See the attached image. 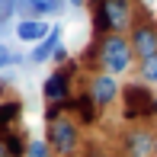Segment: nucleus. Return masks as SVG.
Wrapping results in <instances>:
<instances>
[{"label":"nucleus","mask_w":157,"mask_h":157,"mask_svg":"<svg viewBox=\"0 0 157 157\" xmlns=\"http://www.w3.org/2000/svg\"><path fill=\"white\" fill-rule=\"evenodd\" d=\"M0 157H10V151H6V141H3V135H0Z\"/></svg>","instance_id":"nucleus-18"},{"label":"nucleus","mask_w":157,"mask_h":157,"mask_svg":"<svg viewBox=\"0 0 157 157\" xmlns=\"http://www.w3.org/2000/svg\"><path fill=\"white\" fill-rule=\"evenodd\" d=\"M154 157H157V135H154Z\"/></svg>","instance_id":"nucleus-19"},{"label":"nucleus","mask_w":157,"mask_h":157,"mask_svg":"<svg viewBox=\"0 0 157 157\" xmlns=\"http://www.w3.org/2000/svg\"><path fill=\"white\" fill-rule=\"evenodd\" d=\"M16 61H19V58L10 52V48H6V45H0V67H6V64H16Z\"/></svg>","instance_id":"nucleus-17"},{"label":"nucleus","mask_w":157,"mask_h":157,"mask_svg":"<svg viewBox=\"0 0 157 157\" xmlns=\"http://www.w3.org/2000/svg\"><path fill=\"white\" fill-rule=\"evenodd\" d=\"M96 26L106 32H122L132 26V0H99Z\"/></svg>","instance_id":"nucleus-3"},{"label":"nucleus","mask_w":157,"mask_h":157,"mask_svg":"<svg viewBox=\"0 0 157 157\" xmlns=\"http://www.w3.org/2000/svg\"><path fill=\"white\" fill-rule=\"evenodd\" d=\"M90 99L96 106H112L119 99V80L112 74H96L90 83Z\"/></svg>","instance_id":"nucleus-6"},{"label":"nucleus","mask_w":157,"mask_h":157,"mask_svg":"<svg viewBox=\"0 0 157 157\" xmlns=\"http://www.w3.org/2000/svg\"><path fill=\"white\" fill-rule=\"evenodd\" d=\"M125 96V119H144V116H154V99L141 83H128L122 90Z\"/></svg>","instance_id":"nucleus-4"},{"label":"nucleus","mask_w":157,"mask_h":157,"mask_svg":"<svg viewBox=\"0 0 157 157\" xmlns=\"http://www.w3.org/2000/svg\"><path fill=\"white\" fill-rule=\"evenodd\" d=\"M154 116H157V99H154Z\"/></svg>","instance_id":"nucleus-21"},{"label":"nucleus","mask_w":157,"mask_h":157,"mask_svg":"<svg viewBox=\"0 0 157 157\" xmlns=\"http://www.w3.org/2000/svg\"><path fill=\"white\" fill-rule=\"evenodd\" d=\"M26 157H52V144L48 141H29Z\"/></svg>","instance_id":"nucleus-16"},{"label":"nucleus","mask_w":157,"mask_h":157,"mask_svg":"<svg viewBox=\"0 0 157 157\" xmlns=\"http://www.w3.org/2000/svg\"><path fill=\"white\" fill-rule=\"evenodd\" d=\"M141 77H144L147 83H157V55H151V58L141 61Z\"/></svg>","instance_id":"nucleus-15"},{"label":"nucleus","mask_w":157,"mask_h":157,"mask_svg":"<svg viewBox=\"0 0 157 157\" xmlns=\"http://www.w3.org/2000/svg\"><path fill=\"white\" fill-rule=\"evenodd\" d=\"M58 45H61V26H52V32H48L45 39L39 42V45H35V52H32V61H35V64H42V61L55 58Z\"/></svg>","instance_id":"nucleus-10"},{"label":"nucleus","mask_w":157,"mask_h":157,"mask_svg":"<svg viewBox=\"0 0 157 157\" xmlns=\"http://www.w3.org/2000/svg\"><path fill=\"white\" fill-rule=\"evenodd\" d=\"M67 109H74V112H77V119H80V122H87V125L96 119V103L90 99V93H87V96L71 99V103H67Z\"/></svg>","instance_id":"nucleus-12"},{"label":"nucleus","mask_w":157,"mask_h":157,"mask_svg":"<svg viewBox=\"0 0 157 157\" xmlns=\"http://www.w3.org/2000/svg\"><path fill=\"white\" fill-rule=\"evenodd\" d=\"M42 96H45L52 106L55 103H67L71 99V74L67 71H55V74L42 83Z\"/></svg>","instance_id":"nucleus-7"},{"label":"nucleus","mask_w":157,"mask_h":157,"mask_svg":"<svg viewBox=\"0 0 157 157\" xmlns=\"http://www.w3.org/2000/svg\"><path fill=\"white\" fill-rule=\"evenodd\" d=\"M3 141H6V151H10V157H26V141L19 138V135H13V132H6L3 135Z\"/></svg>","instance_id":"nucleus-14"},{"label":"nucleus","mask_w":157,"mask_h":157,"mask_svg":"<svg viewBox=\"0 0 157 157\" xmlns=\"http://www.w3.org/2000/svg\"><path fill=\"white\" fill-rule=\"evenodd\" d=\"M19 112H23V106H19L16 99H10V103H0V135L10 132V125L19 119Z\"/></svg>","instance_id":"nucleus-13"},{"label":"nucleus","mask_w":157,"mask_h":157,"mask_svg":"<svg viewBox=\"0 0 157 157\" xmlns=\"http://www.w3.org/2000/svg\"><path fill=\"white\" fill-rule=\"evenodd\" d=\"M48 144H52V151H58L61 157H74L77 147H80V128H77L74 119H52L48 122Z\"/></svg>","instance_id":"nucleus-2"},{"label":"nucleus","mask_w":157,"mask_h":157,"mask_svg":"<svg viewBox=\"0 0 157 157\" xmlns=\"http://www.w3.org/2000/svg\"><path fill=\"white\" fill-rule=\"evenodd\" d=\"M132 52L138 55L141 61L144 58H151V55H157V26H151V23H138L132 29Z\"/></svg>","instance_id":"nucleus-5"},{"label":"nucleus","mask_w":157,"mask_h":157,"mask_svg":"<svg viewBox=\"0 0 157 157\" xmlns=\"http://www.w3.org/2000/svg\"><path fill=\"white\" fill-rule=\"evenodd\" d=\"M52 32V26L45 23V19H19L16 23V39L19 42H35V45H39L42 39H45V35Z\"/></svg>","instance_id":"nucleus-9"},{"label":"nucleus","mask_w":157,"mask_h":157,"mask_svg":"<svg viewBox=\"0 0 157 157\" xmlns=\"http://www.w3.org/2000/svg\"><path fill=\"white\" fill-rule=\"evenodd\" d=\"M125 151H128V157L154 154V135L147 132V128H132V132L125 135Z\"/></svg>","instance_id":"nucleus-8"},{"label":"nucleus","mask_w":157,"mask_h":157,"mask_svg":"<svg viewBox=\"0 0 157 157\" xmlns=\"http://www.w3.org/2000/svg\"><path fill=\"white\" fill-rule=\"evenodd\" d=\"M61 3H64V0H16V6H19L23 13H32V19L58 13V10H61Z\"/></svg>","instance_id":"nucleus-11"},{"label":"nucleus","mask_w":157,"mask_h":157,"mask_svg":"<svg viewBox=\"0 0 157 157\" xmlns=\"http://www.w3.org/2000/svg\"><path fill=\"white\" fill-rule=\"evenodd\" d=\"M132 42L125 39V35H119V32H109L103 39V45H99V61H103V67H106V74H125L128 67H132Z\"/></svg>","instance_id":"nucleus-1"},{"label":"nucleus","mask_w":157,"mask_h":157,"mask_svg":"<svg viewBox=\"0 0 157 157\" xmlns=\"http://www.w3.org/2000/svg\"><path fill=\"white\" fill-rule=\"evenodd\" d=\"M125 157H128V154H125Z\"/></svg>","instance_id":"nucleus-22"},{"label":"nucleus","mask_w":157,"mask_h":157,"mask_svg":"<svg viewBox=\"0 0 157 157\" xmlns=\"http://www.w3.org/2000/svg\"><path fill=\"white\" fill-rule=\"evenodd\" d=\"M71 3H74V6H80V3H83V0H71Z\"/></svg>","instance_id":"nucleus-20"}]
</instances>
